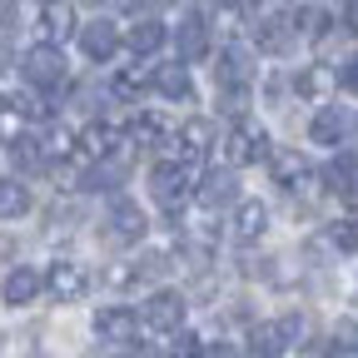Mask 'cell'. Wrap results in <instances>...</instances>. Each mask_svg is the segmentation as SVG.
Returning <instances> with one entry per match:
<instances>
[{
  "instance_id": "6da1fadb",
  "label": "cell",
  "mask_w": 358,
  "mask_h": 358,
  "mask_svg": "<svg viewBox=\"0 0 358 358\" xmlns=\"http://www.w3.org/2000/svg\"><path fill=\"white\" fill-rule=\"evenodd\" d=\"M219 155H224V169H239V164H268V129L259 124V120H234L229 124V134H224V145H219Z\"/></svg>"
},
{
  "instance_id": "7a4b0ae2",
  "label": "cell",
  "mask_w": 358,
  "mask_h": 358,
  "mask_svg": "<svg viewBox=\"0 0 358 358\" xmlns=\"http://www.w3.org/2000/svg\"><path fill=\"white\" fill-rule=\"evenodd\" d=\"M150 189H155V199L169 209V214H179V204L189 199V189H199V174H194V159H159L155 169H150Z\"/></svg>"
},
{
  "instance_id": "3957f363",
  "label": "cell",
  "mask_w": 358,
  "mask_h": 358,
  "mask_svg": "<svg viewBox=\"0 0 358 358\" xmlns=\"http://www.w3.org/2000/svg\"><path fill=\"white\" fill-rule=\"evenodd\" d=\"M150 234V219L134 199H110V214H105V244H140Z\"/></svg>"
},
{
  "instance_id": "277c9868",
  "label": "cell",
  "mask_w": 358,
  "mask_h": 358,
  "mask_svg": "<svg viewBox=\"0 0 358 358\" xmlns=\"http://www.w3.org/2000/svg\"><path fill=\"white\" fill-rule=\"evenodd\" d=\"M20 70L35 90H55L65 85V55L55 50V45H30V50L20 55Z\"/></svg>"
},
{
  "instance_id": "5b68a950",
  "label": "cell",
  "mask_w": 358,
  "mask_h": 358,
  "mask_svg": "<svg viewBox=\"0 0 358 358\" xmlns=\"http://www.w3.org/2000/svg\"><path fill=\"white\" fill-rule=\"evenodd\" d=\"M45 289H50L55 303H80L90 294V268L75 264V259H55L50 274H45Z\"/></svg>"
},
{
  "instance_id": "8992f818",
  "label": "cell",
  "mask_w": 358,
  "mask_h": 358,
  "mask_svg": "<svg viewBox=\"0 0 358 358\" xmlns=\"http://www.w3.org/2000/svg\"><path fill=\"white\" fill-rule=\"evenodd\" d=\"M185 313H189V303H185V294H179V289H155L150 303H145V324H150L155 334H179Z\"/></svg>"
},
{
  "instance_id": "52a82bcc",
  "label": "cell",
  "mask_w": 358,
  "mask_h": 358,
  "mask_svg": "<svg viewBox=\"0 0 358 358\" xmlns=\"http://www.w3.org/2000/svg\"><path fill=\"white\" fill-rule=\"evenodd\" d=\"M268 179L284 189H308L313 185V169H308V155L294 150V145H279L274 155H268Z\"/></svg>"
},
{
  "instance_id": "ba28073f",
  "label": "cell",
  "mask_w": 358,
  "mask_h": 358,
  "mask_svg": "<svg viewBox=\"0 0 358 358\" xmlns=\"http://www.w3.org/2000/svg\"><path fill=\"white\" fill-rule=\"evenodd\" d=\"M140 313L134 308H124V303H105V308H95V334L100 338H110V343H134L140 338Z\"/></svg>"
},
{
  "instance_id": "9c48e42d",
  "label": "cell",
  "mask_w": 358,
  "mask_h": 358,
  "mask_svg": "<svg viewBox=\"0 0 358 358\" xmlns=\"http://www.w3.org/2000/svg\"><path fill=\"white\" fill-rule=\"evenodd\" d=\"M164 268H169V254H164V249H155L150 259H129V264H115L105 279H110V289H145L155 274H164Z\"/></svg>"
},
{
  "instance_id": "30bf717a",
  "label": "cell",
  "mask_w": 358,
  "mask_h": 358,
  "mask_svg": "<svg viewBox=\"0 0 358 358\" xmlns=\"http://www.w3.org/2000/svg\"><path fill=\"white\" fill-rule=\"evenodd\" d=\"M229 234L239 244H259L268 234V204L264 199H239L234 204V219H229Z\"/></svg>"
},
{
  "instance_id": "8fae6325",
  "label": "cell",
  "mask_w": 358,
  "mask_h": 358,
  "mask_svg": "<svg viewBox=\"0 0 358 358\" xmlns=\"http://www.w3.org/2000/svg\"><path fill=\"white\" fill-rule=\"evenodd\" d=\"M214 75H219V85H224V90H244V85L254 80V55L244 50L239 40H229V45L219 50V65H214Z\"/></svg>"
},
{
  "instance_id": "7c38bea8",
  "label": "cell",
  "mask_w": 358,
  "mask_h": 358,
  "mask_svg": "<svg viewBox=\"0 0 358 358\" xmlns=\"http://www.w3.org/2000/svg\"><path fill=\"white\" fill-rule=\"evenodd\" d=\"M294 40H299V25H294L289 10H274V15L259 20V50H268V55H289Z\"/></svg>"
},
{
  "instance_id": "4fadbf2b",
  "label": "cell",
  "mask_w": 358,
  "mask_h": 358,
  "mask_svg": "<svg viewBox=\"0 0 358 358\" xmlns=\"http://www.w3.org/2000/svg\"><path fill=\"white\" fill-rule=\"evenodd\" d=\"M80 50L90 55V60H115V50H120V30H115V20H90V25H80Z\"/></svg>"
},
{
  "instance_id": "5bb4252c",
  "label": "cell",
  "mask_w": 358,
  "mask_h": 358,
  "mask_svg": "<svg viewBox=\"0 0 358 358\" xmlns=\"http://www.w3.org/2000/svg\"><path fill=\"white\" fill-rule=\"evenodd\" d=\"M289 353V334L274 324H249V338H244V358H284Z\"/></svg>"
},
{
  "instance_id": "9a60e30c",
  "label": "cell",
  "mask_w": 358,
  "mask_h": 358,
  "mask_svg": "<svg viewBox=\"0 0 358 358\" xmlns=\"http://www.w3.org/2000/svg\"><path fill=\"white\" fill-rule=\"evenodd\" d=\"M199 204L204 209H224V204H239V179H234V169H214V174H204L199 179Z\"/></svg>"
},
{
  "instance_id": "2e32d148",
  "label": "cell",
  "mask_w": 358,
  "mask_h": 358,
  "mask_svg": "<svg viewBox=\"0 0 358 358\" xmlns=\"http://www.w3.org/2000/svg\"><path fill=\"white\" fill-rule=\"evenodd\" d=\"M343 134H348V110L343 105H324L308 120V140L313 145H343Z\"/></svg>"
},
{
  "instance_id": "e0dca14e",
  "label": "cell",
  "mask_w": 358,
  "mask_h": 358,
  "mask_svg": "<svg viewBox=\"0 0 358 358\" xmlns=\"http://www.w3.org/2000/svg\"><path fill=\"white\" fill-rule=\"evenodd\" d=\"M40 25H45V45H55V50H60V40H70V35L80 30L70 0H50V6L40 10Z\"/></svg>"
},
{
  "instance_id": "ac0fdd59",
  "label": "cell",
  "mask_w": 358,
  "mask_h": 358,
  "mask_svg": "<svg viewBox=\"0 0 358 358\" xmlns=\"http://www.w3.org/2000/svg\"><path fill=\"white\" fill-rule=\"evenodd\" d=\"M40 289H45V279L35 274L30 264H20V268H10V274H6V284H0V299H6L10 308H20V303H35Z\"/></svg>"
},
{
  "instance_id": "d6986e66",
  "label": "cell",
  "mask_w": 358,
  "mask_h": 358,
  "mask_svg": "<svg viewBox=\"0 0 358 358\" xmlns=\"http://www.w3.org/2000/svg\"><path fill=\"white\" fill-rule=\"evenodd\" d=\"M155 90L164 100H194V75H189V65H155Z\"/></svg>"
},
{
  "instance_id": "ffe728a7",
  "label": "cell",
  "mask_w": 358,
  "mask_h": 358,
  "mask_svg": "<svg viewBox=\"0 0 358 358\" xmlns=\"http://www.w3.org/2000/svg\"><path fill=\"white\" fill-rule=\"evenodd\" d=\"M80 150H85L90 159H110V155L120 150V129H115V124H105V120L85 124V129H80Z\"/></svg>"
},
{
  "instance_id": "44dd1931",
  "label": "cell",
  "mask_w": 358,
  "mask_h": 358,
  "mask_svg": "<svg viewBox=\"0 0 358 358\" xmlns=\"http://www.w3.org/2000/svg\"><path fill=\"white\" fill-rule=\"evenodd\" d=\"M124 40H129V50H134V55H155V50H164L169 30H164L159 20H134Z\"/></svg>"
},
{
  "instance_id": "7402d4cb",
  "label": "cell",
  "mask_w": 358,
  "mask_h": 358,
  "mask_svg": "<svg viewBox=\"0 0 358 358\" xmlns=\"http://www.w3.org/2000/svg\"><path fill=\"white\" fill-rule=\"evenodd\" d=\"M174 45H179V55H185V65H189V60H199V55L209 50V25H204L199 15H189L185 25H179Z\"/></svg>"
},
{
  "instance_id": "603a6c76",
  "label": "cell",
  "mask_w": 358,
  "mask_h": 358,
  "mask_svg": "<svg viewBox=\"0 0 358 358\" xmlns=\"http://www.w3.org/2000/svg\"><path fill=\"white\" fill-rule=\"evenodd\" d=\"M30 214V189L20 179H0V219H20Z\"/></svg>"
},
{
  "instance_id": "cb8c5ba5",
  "label": "cell",
  "mask_w": 358,
  "mask_h": 358,
  "mask_svg": "<svg viewBox=\"0 0 358 358\" xmlns=\"http://www.w3.org/2000/svg\"><path fill=\"white\" fill-rule=\"evenodd\" d=\"M25 140V110L15 100H0V145H20Z\"/></svg>"
},
{
  "instance_id": "d4e9b609",
  "label": "cell",
  "mask_w": 358,
  "mask_h": 358,
  "mask_svg": "<svg viewBox=\"0 0 358 358\" xmlns=\"http://www.w3.org/2000/svg\"><path fill=\"white\" fill-rule=\"evenodd\" d=\"M294 25H299V35H308V40H324L329 25H334V15H329L324 6H303V10H294Z\"/></svg>"
},
{
  "instance_id": "484cf974",
  "label": "cell",
  "mask_w": 358,
  "mask_h": 358,
  "mask_svg": "<svg viewBox=\"0 0 358 358\" xmlns=\"http://www.w3.org/2000/svg\"><path fill=\"white\" fill-rule=\"evenodd\" d=\"M164 120L159 115H134L129 120V145H164Z\"/></svg>"
},
{
  "instance_id": "4316f807",
  "label": "cell",
  "mask_w": 358,
  "mask_h": 358,
  "mask_svg": "<svg viewBox=\"0 0 358 358\" xmlns=\"http://www.w3.org/2000/svg\"><path fill=\"white\" fill-rule=\"evenodd\" d=\"M145 85H155V70H150V65H124V70L115 75V95L129 100V95H140Z\"/></svg>"
},
{
  "instance_id": "83f0119b",
  "label": "cell",
  "mask_w": 358,
  "mask_h": 358,
  "mask_svg": "<svg viewBox=\"0 0 358 358\" xmlns=\"http://www.w3.org/2000/svg\"><path fill=\"white\" fill-rule=\"evenodd\" d=\"M294 90H299L303 100H324V90H329V75H324L319 65H308V70H299V75H294Z\"/></svg>"
},
{
  "instance_id": "f1b7e54d",
  "label": "cell",
  "mask_w": 358,
  "mask_h": 358,
  "mask_svg": "<svg viewBox=\"0 0 358 358\" xmlns=\"http://www.w3.org/2000/svg\"><path fill=\"white\" fill-rule=\"evenodd\" d=\"M10 159H15V169H40V164H45V145L25 134L20 145H10Z\"/></svg>"
},
{
  "instance_id": "f546056e",
  "label": "cell",
  "mask_w": 358,
  "mask_h": 358,
  "mask_svg": "<svg viewBox=\"0 0 358 358\" xmlns=\"http://www.w3.org/2000/svg\"><path fill=\"white\" fill-rule=\"evenodd\" d=\"M329 244H334L338 254H358V224H353V219L329 224Z\"/></svg>"
},
{
  "instance_id": "4dcf8cb0",
  "label": "cell",
  "mask_w": 358,
  "mask_h": 358,
  "mask_svg": "<svg viewBox=\"0 0 358 358\" xmlns=\"http://www.w3.org/2000/svg\"><path fill=\"white\" fill-rule=\"evenodd\" d=\"M204 348H209V343H204L199 334H174V343H169L164 358H204Z\"/></svg>"
},
{
  "instance_id": "1f68e13d",
  "label": "cell",
  "mask_w": 358,
  "mask_h": 358,
  "mask_svg": "<svg viewBox=\"0 0 358 358\" xmlns=\"http://www.w3.org/2000/svg\"><path fill=\"white\" fill-rule=\"evenodd\" d=\"M329 179H334V185H329V189H338V194H348V185H353V179H358V169H353V159H348V155H338V159L329 164Z\"/></svg>"
},
{
  "instance_id": "d6a6232c",
  "label": "cell",
  "mask_w": 358,
  "mask_h": 358,
  "mask_svg": "<svg viewBox=\"0 0 358 358\" xmlns=\"http://www.w3.org/2000/svg\"><path fill=\"white\" fill-rule=\"evenodd\" d=\"M75 145H80V140H75L65 124H50V134H45V155H70Z\"/></svg>"
},
{
  "instance_id": "836d02e7",
  "label": "cell",
  "mask_w": 358,
  "mask_h": 358,
  "mask_svg": "<svg viewBox=\"0 0 358 358\" xmlns=\"http://www.w3.org/2000/svg\"><path fill=\"white\" fill-rule=\"evenodd\" d=\"M244 105H249V90H224L219 95V110L234 115V120H244Z\"/></svg>"
},
{
  "instance_id": "e575fe53",
  "label": "cell",
  "mask_w": 358,
  "mask_h": 358,
  "mask_svg": "<svg viewBox=\"0 0 358 358\" xmlns=\"http://www.w3.org/2000/svg\"><path fill=\"white\" fill-rule=\"evenodd\" d=\"M338 85L348 90V95H358V50L338 60Z\"/></svg>"
},
{
  "instance_id": "d590c367",
  "label": "cell",
  "mask_w": 358,
  "mask_h": 358,
  "mask_svg": "<svg viewBox=\"0 0 358 358\" xmlns=\"http://www.w3.org/2000/svg\"><path fill=\"white\" fill-rule=\"evenodd\" d=\"M338 353L358 358V319H343V324H338Z\"/></svg>"
},
{
  "instance_id": "8d00e7d4",
  "label": "cell",
  "mask_w": 358,
  "mask_h": 358,
  "mask_svg": "<svg viewBox=\"0 0 358 358\" xmlns=\"http://www.w3.org/2000/svg\"><path fill=\"white\" fill-rule=\"evenodd\" d=\"M204 358H244V348H229V343H209Z\"/></svg>"
},
{
  "instance_id": "74e56055",
  "label": "cell",
  "mask_w": 358,
  "mask_h": 358,
  "mask_svg": "<svg viewBox=\"0 0 358 358\" xmlns=\"http://www.w3.org/2000/svg\"><path fill=\"white\" fill-rule=\"evenodd\" d=\"M343 199H348V209L358 214V179H353V185H348V194H343Z\"/></svg>"
},
{
  "instance_id": "f35d334b",
  "label": "cell",
  "mask_w": 358,
  "mask_h": 358,
  "mask_svg": "<svg viewBox=\"0 0 358 358\" xmlns=\"http://www.w3.org/2000/svg\"><path fill=\"white\" fill-rule=\"evenodd\" d=\"M0 70H10V45H0Z\"/></svg>"
},
{
  "instance_id": "ab89813d",
  "label": "cell",
  "mask_w": 358,
  "mask_h": 358,
  "mask_svg": "<svg viewBox=\"0 0 358 358\" xmlns=\"http://www.w3.org/2000/svg\"><path fill=\"white\" fill-rule=\"evenodd\" d=\"M150 6H174V0H150Z\"/></svg>"
},
{
  "instance_id": "60d3db41",
  "label": "cell",
  "mask_w": 358,
  "mask_h": 358,
  "mask_svg": "<svg viewBox=\"0 0 358 358\" xmlns=\"http://www.w3.org/2000/svg\"><path fill=\"white\" fill-rule=\"evenodd\" d=\"M134 358H155V353H134Z\"/></svg>"
},
{
  "instance_id": "b9f144b4",
  "label": "cell",
  "mask_w": 358,
  "mask_h": 358,
  "mask_svg": "<svg viewBox=\"0 0 358 358\" xmlns=\"http://www.w3.org/2000/svg\"><path fill=\"white\" fill-rule=\"evenodd\" d=\"M0 254H6V239H0Z\"/></svg>"
},
{
  "instance_id": "7bdbcfd3",
  "label": "cell",
  "mask_w": 358,
  "mask_h": 358,
  "mask_svg": "<svg viewBox=\"0 0 358 358\" xmlns=\"http://www.w3.org/2000/svg\"><path fill=\"white\" fill-rule=\"evenodd\" d=\"M45 6H50V0H45Z\"/></svg>"
}]
</instances>
